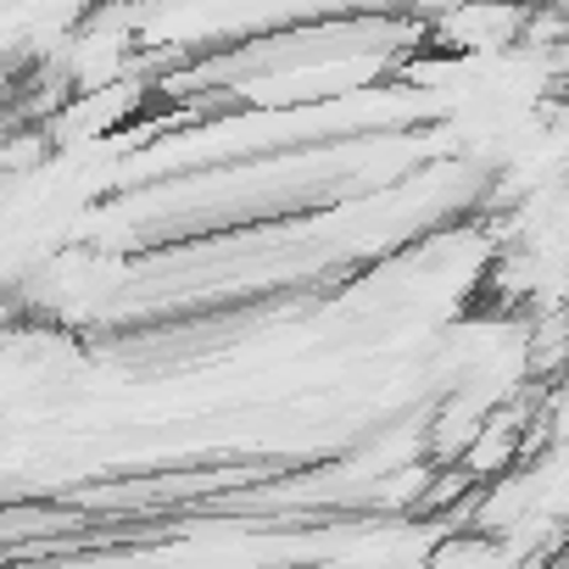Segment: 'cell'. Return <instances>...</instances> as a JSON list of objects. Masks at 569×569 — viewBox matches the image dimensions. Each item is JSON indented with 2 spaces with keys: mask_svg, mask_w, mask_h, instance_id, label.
<instances>
[{
  "mask_svg": "<svg viewBox=\"0 0 569 569\" xmlns=\"http://www.w3.org/2000/svg\"><path fill=\"white\" fill-rule=\"evenodd\" d=\"M525 23H530L525 12H447L441 40H452L458 51H502V46H519Z\"/></svg>",
  "mask_w": 569,
  "mask_h": 569,
  "instance_id": "cell-1",
  "label": "cell"
}]
</instances>
